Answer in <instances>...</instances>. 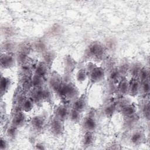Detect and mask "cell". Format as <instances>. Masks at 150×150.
<instances>
[{"mask_svg":"<svg viewBox=\"0 0 150 150\" xmlns=\"http://www.w3.org/2000/svg\"><path fill=\"white\" fill-rule=\"evenodd\" d=\"M43 82L44 79L38 76L33 75V76L31 78V85L33 87V88L43 87Z\"/></svg>","mask_w":150,"mask_h":150,"instance_id":"cell-28","label":"cell"},{"mask_svg":"<svg viewBox=\"0 0 150 150\" xmlns=\"http://www.w3.org/2000/svg\"><path fill=\"white\" fill-rule=\"evenodd\" d=\"M137 79L139 80L140 82H142L149 79V70L146 67H141Z\"/></svg>","mask_w":150,"mask_h":150,"instance_id":"cell-27","label":"cell"},{"mask_svg":"<svg viewBox=\"0 0 150 150\" xmlns=\"http://www.w3.org/2000/svg\"><path fill=\"white\" fill-rule=\"evenodd\" d=\"M118 91L122 95L128 94V81L124 77H122L117 84Z\"/></svg>","mask_w":150,"mask_h":150,"instance_id":"cell-23","label":"cell"},{"mask_svg":"<svg viewBox=\"0 0 150 150\" xmlns=\"http://www.w3.org/2000/svg\"><path fill=\"white\" fill-rule=\"evenodd\" d=\"M141 66L139 64H134L131 67H129V71L133 78H137L139 70L141 68Z\"/></svg>","mask_w":150,"mask_h":150,"instance_id":"cell-31","label":"cell"},{"mask_svg":"<svg viewBox=\"0 0 150 150\" xmlns=\"http://www.w3.org/2000/svg\"><path fill=\"white\" fill-rule=\"evenodd\" d=\"M81 112L71 108L70 110V112H69V118L70 120L74 123L78 122L80 121L81 118Z\"/></svg>","mask_w":150,"mask_h":150,"instance_id":"cell-25","label":"cell"},{"mask_svg":"<svg viewBox=\"0 0 150 150\" xmlns=\"http://www.w3.org/2000/svg\"><path fill=\"white\" fill-rule=\"evenodd\" d=\"M34 101L32 98H23L21 103V110L23 112H29L33 107Z\"/></svg>","mask_w":150,"mask_h":150,"instance_id":"cell-21","label":"cell"},{"mask_svg":"<svg viewBox=\"0 0 150 150\" xmlns=\"http://www.w3.org/2000/svg\"><path fill=\"white\" fill-rule=\"evenodd\" d=\"M70 110L65 105H60L58 106L54 111V117L59 120L64 121L69 118Z\"/></svg>","mask_w":150,"mask_h":150,"instance_id":"cell-12","label":"cell"},{"mask_svg":"<svg viewBox=\"0 0 150 150\" xmlns=\"http://www.w3.org/2000/svg\"><path fill=\"white\" fill-rule=\"evenodd\" d=\"M18 128L15 127V125L11 124L6 130L7 135L12 139L15 138L18 135Z\"/></svg>","mask_w":150,"mask_h":150,"instance_id":"cell-30","label":"cell"},{"mask_svg":"<svg viewBox=\"0 0 150 150\" xmlns=\"http://www.w3.org/2000/svg\"><path fill=\"white\" fill-rule=\"evenodd\" d=\"M105 46L100 42H93L89 44L86 50V54L89 58L101 59L105 52Z\"/></svg>","mask_w":150,"mask_h":150,"instance_id":"cell-2","label":"cell"},{"mask_svg":"<svg viewBox=\"0 0 150 150\" xmlns=\"http://www.w3.org/2000/svg\"><path fill=\"white\" fill-rule=\"evenodd\" d=\"M87 105V97L85 94H82L78 96L75 100L72 105V108L82 112L86 108Z\"/></svg>","mask_w":150,"mask_h":150,"instance_id":"cell-9","label":"cell"},{"mask_svg":"<svg viewBox=\"0 0 150 150\" xmlns=\"http://www.w3.org/2000/svg\"><path fill=\"white\" fill-rule=\"evenodd\" d=\"M49 128L53 135L57 137L60 136L64 132L63 121L54 117L50 122Z\"/></svg>","mask_w":150,"mask_h":150,"instance_id":"cell-6","label":"cell"},{"mask_svg":"<svg viewBox=\"0 0 150 150\" xmlns=\"http://www.w3.org/2000/svg\"><path fill=\"white\" fill-rule=\"evenodd\" d=\"M115 42L112 39H109L106 45L105 46V49H112L115 47Z\"/></svg>","mask_w":150,"mask_h":150,"instance_id":"cell-36","label":"cell"},{"mask_svg":"<svg viewBox=\"0 0 150 150\" xmlns=\"http://www.w3.org/2000/svg\"><path fill=\"white\" fill-rule=\"evenodd\" d=\"M35 146H36V148L38 149H43L45 148L44 147V145L42 143H37Z\"/></svg>","mask_w":150,"mask_h":150,"instance_id":"cell-37","label":"cell"},{"mask_svg":"<svg viewBox=\"0 0 150 150\" xmlns=\"http://www.w3.org/2000/svg\"><path fill=\"white\" fill-rule=\"evenodd\" d=\"M56 55L54 52L51 50H46L43 54V62L50 69L54 59Z\"/></svg>","mask_w":150,"mask_h":150,"instance_id":"cell-19","label":"cell"},{"mask_svg":"<svg viewBox=\"0 0 150 150\" xmlns=\"http://www.w3.org/2000/svg\"><path fill=\"white\" fill-rule=\"evenodd\" d=\"M63 83V80L59 74L57 73H53L50 77L49 84L51 89L57 94L61 84Z\"/></svg>","mask_w":150,"mask_h":150,"instance_id":"cell-14","label":"cell"},{"mask_svg":"<svg viewBox=\"0 0 150 150\" xmlns=\"http://www.w3.org/2000/svg\"><path fill=\"white\" fill-rule=\"evenodd\" d=\"M150 105L148 101L145 103L142 107V112L144 117L146 118L148 120L149 119V114H150Z\"/></svg>","mask_w":150,"mask_h":150,"instance_id":"cell-33","label":"cell"},{"mask_svg":"<svg viewBox=\"0 0 150 150\" xmlns=\"http://www.w3.org/2000/svg\"><path fill=\"white\" fill-rule=\"evenodd\" d=\"M11 85V80L7 77L1 76L0 82V89L1 95L5 94L9 89Z\"/></svg>","mask_w":150,"mask_h":150,"instance_id":"cell-20","label":"cell"},{"mask_svg":"<svg viewBox=\"0 0 150 150\" xmlns=\"http://www.w3.org/2000/svg\"><path fill=\"white\" fill-rule=\"evenodd\" d=\"M87 77H88V72L86 69L84 68L80 69V70H79L76 75V80L79 83H83L85 81Z\"/></svg>","mask_w":150,"mask_h":150,"instance_id":"cell-26","label":"cell"},{"mask_svg":"<svg viewBox=\"0 0 150 150\" xmlns=\"http://www.w3.org/2000/svg\"><path fill=\"white\" fill-rule=\"evenodd\" d=\"M121 111L125 117L132 118L137 111L135 105L131 103H125L121 107Z\"/></svg>","mask_w":150,"mask_h":150,"instance_id":"cell-13","label":"cell"},{"mask_svg":"<svg viewBox=\"0 0 150 150\" xmlns=\"http://www.w3.org/2000/svg\"><path fill=\"white\" fill-rule=\"evenodd\" d=\"M122 77L118 68H114L110 72L109 79L113 84H118Z\"/></svg>","mask_w":150,"mask_h":150,"instance_id":"cell-22","label":"cell"},{"mask_svg":"<svg viewBox=\"0 0 150 150\" xmlns=\"http://www.w3.org/2000/svg\"><path fill=\"white\" fill-rule=\"evenodd\" d=\"M30 127L36 132L43 130L46 125V119L42 115H36L32 117L30 121Z\"/></svg>","mask_w":150,"mask_h":150,"instance_id":"cell-7","label":"cell"},{"mask_svg":"<svg viewBox=\"0 0 150 150\" xmlns=\"http://www.w3.org/2000/svg\"><path fill=\"white\" fill-rule=\"evenodd\" d=\"M15 47V44L10 41L5 42L2 46L4 52H13V50Z\"/></svg>","mask_w":150,"mask_h":150,"instance_id":"cell-32","label":"cell"},{"mask_svg":"<svg viewBox=\"0 0 150 150\" xmlns=\"http://www.w3.org/2000/svg\"><path fill=\"white\" fill-rule=\"evenodd\" d=\"M35 103H40L43 101H49L51 98L50 91L43 87L33 88L32 97Z\"/></svg>","mask_w":150,"mask_h":150,"instance_id":"cell-4","label":"cell"},{"mask_svg":"<svg viewBox=\"0 0 150 150\" xmlns=\"http://www.w3.org/2000/svg\"><path fill=\"white\" fill-rule=\"evenodd\" d=\"M77 63L71 56H65L64 58V70L66 75L71 74L76 69Z\"/></svg>","mask_w":150,"mask_h":150,"instance_id":"cell-11","label":"cell"},{"mask_svg":"<svg viewBox=\"0 0 150 150\" xmlns=\"http://www.w3.org/2000/svg\"><path fill=\"white\" fill-rule=\"evenodd\" d=\"M117 108V104L114 102L107 103L104 107V113L107 117H111Z\"/></svg>","mask_w":150,"mask_h":150,"instance_id":"cell-24","label":"cell"},{"mask_svg":"<svg viewBox=\"0 0 150 150\" xmlns=\"http://www.w3.org/2000/svg\"><path fill=\"white\" fill-rule=\"evenodd\" d=\"M145 139V135L142 131L137 130L134 131L130 136L129 141L134 145L141 144Z\"/></svg>","mask_w":150,"mask_h":150,"instance_id":"cell-16","label":"cell"},{"mask_svg":"<svg viewBox=\"0 0 150 150\" xmlns=\"http://www.w3.org/2000/svg\"><path fill=\"white\" fill-rule=\"evenodd\" d=\"M26 116L23 111H18L15 114L12 119V124L19 128L22 127L26 122Z\"/></svg>","mask_w":150,"mask_h":150,"instance_id":"cell-15","label":"cell"},{"mask_svg":"<svg viewBox=\"0 0 150 150\" xmlns=\"http://www.w3.org/2000/svg\"><path fill=\"white\" fill-rule=\"evenodd\" d=\"M94 131H85L82 137V144L85 147L90 146L94 141Z\"/></svg>","mask_w":150,"mask_h":150,"instance_id":"cell-18","label":"cell"},{"mask_svg":"<svg viewBox=\"0 0 150 150\" xmlns=\"http://www.w3.org/2000/svg\"><path fill=\"white\" fill-rule=\"evenodd\" d=\"M49 69L47 67V66L45 64V63L43 62H39L35 67L34 71L35 74L34 75L38 76L39 77L45 78V77L46 76L47 73V70Z\"/></svg>","mask_w":150,"mask_h":150,"instance_id":"cell-17","label":"cell"},{"mask_svg":"<svg viewBox=\"0 0 150 150\" xmlns=\"http://www.w3.org/2000/svg\"><path fill=\"white\" fill-rule=\"evenodd\" d=\"M141 82L137 78H133L128 81V94L132 97H135L139 93Z\"/></svg>","mask_w":150,"mask_h":150,"instance_id":"cell-10","label":"cell"},{"mask_svg":"<svg viewBox=\"0 0 150 150\" xmlns=\"http://www.w3.org/2000/svg\"><path fill=\"white\" fill-rule=\"evenodd\" d=\"M57 94L60 98L64 101H69L75 100L79 96V90L73 83L63 81Z\"/></svg>","mask_w":150,"mask_h":150,"instance_id":"cell-1","label":"cell"},{"mask_svg":"<svg viewBox=\"0 0 150 150\" xmlns=\"http://www.w3.org/2000/svg\"><path fill=\"white\" fill-rule=\"evenodd\" d=\"M82 126L85 131H94L97 128V122L93 115H87L83 120Z\"/></svg>","mask_w":150,"mask_h":150,"instance_id":"cell-8","label":"cell"},{"mask_svg":"<svg viewBox=\"0 0 150 150\" xmlns=\"http://www.w3.org/2000/svg\"><path fill=\"white\" fill-rule=\"evenodd\" d=\"M8 148V141L3 137L1 138L0 140V150H5Z\"/></svg>","mask_w":150,"mask_h":150,"instance_id":"cell-35","label":"cell"},{"mask_svg":"<svg viewBox=\"0 0 150 150\" xmlns=\"http://www.w3.org/2000/svg\"><path fill=\"white\" fill-rule=\"evenodd\" d=\"M16 61V56L13 52H4L1 55L0 64L1 68L4 69L13 67Z\"/></svg>","mask_w":150,"mask_h":150,"instance_id":"cell-5","label":"cell"},{"mask_svg":"<svg viewBox=\"0 0 150 150\" xmlns=\"http://www.w3.org/2000/svg\"><path fill=\"white\" fill-rule=\"evenodd\" d=\"M149 89H150V86H149V79L145 81H144L142 82H141L139 93H141L142 94L146 96L149 94Z\"/></svg>","mask_w":150,"mask_h":150,"instance_id":"cell-29","label":"cell"},{"mask_svg":"<svg viewBox=\"0 0 150 150\" xmlns=\"http://www.w3.org/2000/svg\"><path fill=\"white\" fill-rule=\"evenodd\" d=\"M87 72L89 79L93 83H98L101 81L105 76L104 69L100 66H97L93 63H88L86 68Z\"/></svg>","mask_w":150,"mask_h":150,"instance_id":"cell-3","label":"cell"},{"mask_svg":"<svg viewBox=\"0 0 150 150\" xmlns=\"http://www.w3.org/2000/svg\"><path fill=\"white\" fill-rule=\"evenodd\" d=\"M35 48L40 51V52H45L46 51V46L45 44L42 41H38L36 43L35 46Z\"/></svg>","mask_w":150,"mask_h":150,"instance_id":"cell-34","label":"cell"}]
</instances>
